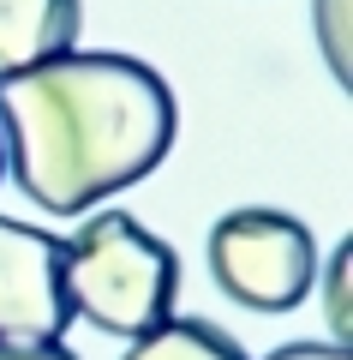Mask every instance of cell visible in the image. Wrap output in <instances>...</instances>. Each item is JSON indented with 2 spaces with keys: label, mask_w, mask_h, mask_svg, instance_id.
<instances>
[{
  "label": "cell",
  "mask_w": 353,
  "mask_h": 360,
  "mask_svg": "<svg viewBox=\"0 0 353 360\" xmlns=\"http://www.w3.org/2000/svg\"><path fill=\"white\" fill-rule=\"evenodd\" d=\"M174 90L156 66L114 49L54 54L0 78V156L13 180L54 217L126 193L174 144Z\"/></svg>",
  "instance_id": "6da1fadb"
},
{
  "label": "cell",
  "mask_w": 353,
  "mask_h": 360,
  "mask_svg": "<svg viewBox=\"0 0 353 360\" xmlns=\"http://www.w3.org/2000/svg\"><path fill=\"white\" fill-rule=\"evenodd\" d=\"M180 258L126 210H102L66 240V307L108 336H144L174 312Z\"/></svg>",
  "instance_id": "7a4b0ae2"
},
{
  "label": "cell",
  "mask_w": 353,
  "mask_h": 360,
  "mask_svg": "<svg viewBox=\"0 0 353 360\" xmlns=\"http://www.w3.org/2000/svg\"><path fill=\"white\" fill-rule=\"evenodd\" d=\"M210 276L252 312H293L317 276V240L288 210H227L210 229Z\"/></svg>",
  "instance_id": "3957f363"
},
{
  "label": "cell",
  "mask_w": 353,
  "mask_h": 360,
  "mask_svg": "<svg viewBox=\"0 0 353 360\" xmlns=\"http://www.w3.org/2000/svg\"><path fill=\"white\" fill-rule=\"evenodd\" d=\"M66 324V240L0 217V348H48Z\"/></svg>",
  "instance_id": "277c9868"
},
{
  "label": "cell",
  "mask_w": 353,
  "mask_h": 360,
  "mask_svg": "<svg viewBox=\"0 0 353 360\" xmlns=\"http://www.w3.org/2000/svg\"><path fill=\"white\" fill-rule=\"evenodd\" d=\"M84 6L78 0H0V78L72 54Z\"/></svg>",
  "instance_id": "5b68a950"
},
{
  "label": "cell",
  "mask_w": 353,
  "mask_h": 360,
  "mask_svg": "<svg viewBox=\"0 0 353 360\" xmlns=\"http://www.w3.org/2000/svg\"><path fill=\"white\" fill-rule=\"evenodd\" d=\"M120 360H246V348L210 319H162L156 330L132 336Z\"/></svg>",
  "instance_id": "8992f818"
},
{
  "label": "cell",
  "mask_w": 353,
  "mask_h": 360,
  "mask_svg": "<svg viewBox=\"0 0 353 360\" xmlns=\"http://www.w3.org/2000/svg\"><path fill=\"white\" fill-rule=\"evenodd\" d=\"M317 30H324V54L335 78L347 84V0H317Z\"/></svg>",
  "instance_id": "52a82bcc"
},
{
  "label": "cell",
  "mask_w": 353,
  "mask_h": 360,
  "mask_svg": "<svg viewBox=\"0 0 353 360\" xmlns=\"http://www.w3.org/2000/svg\"><path fill=\"white\" fill-rule=\"evenodd\" d=\"M347 246H335L329 258V283H324V307H329V324H335V342L347 348V330H353V312H347Z\"/></svg>",
  "instance_id": "ba28073f"
},
{
  "label": "cell",
  "mask_w": 353,
  "mask_h": 360,
  "mask_svg": "<svg viewBox=\"0 0 353 360\" xmlns=\"http://www.w3.org/2000/svg\"><path fill=\"white\" fill-rule=\"evenodd\" d=\"M264 360H353L341 342H281L276 354H264Z\"/></svg>",
  "instance_id": "9c48e42d"
},
{
  "label": "cell",
  "mask_w": 353,
  "mask_h": 360,
  "mask_svg": "<svg viewBox=\"0 0 353 360\" xmlns=\"http://www.w3.org/2000/svg\"><path fill=\"white\" fill-rule=\"evenodd\" d=\"M0 360H72L60 342H48V348H0Z\"/></svg>",
  "instance_id": "30bf717a"
},
{
  "label": "cell",
  "mask_w": 353,
  "mask_h": 360,
  "mask_svg": "<svg viewBox=\"0 0 353 360\" xmlns=\"http://www.w3.org/2000/svg\"><path fill=\"white\" fill-rule=\"evenodd\" d=\"M0 174H6V156H0Z\"/></svg>",
  "instance_id": "8fae6325"
}]
</instances>
